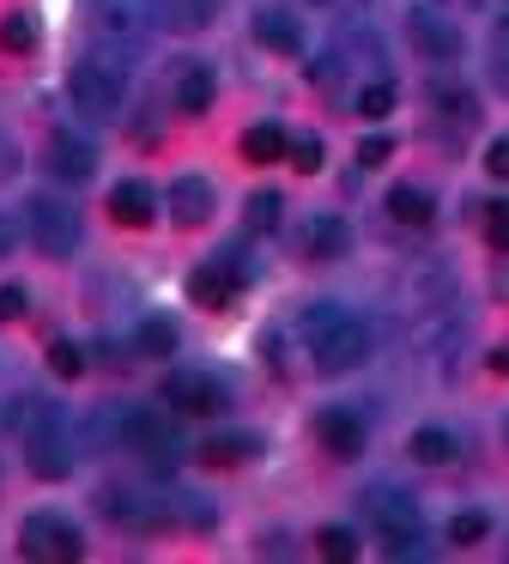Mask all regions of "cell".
I'll return each instance as SVG.
<instances>
[{
  "mask_svg": "<svg viewBox=\"0 0 509 564\" xmlns=\"http://www.w3.org/2000/svg\"><path fill=\"white\" fill-rule=\"evenodd\" d=\"M133 346H140L145 358H170V352H176V322H170V316H145L140 328H133Z\"/></svg>",
  "mask_w": 509,
  "mask_h": 564,
  "instance_id": "cb8c5ba5",
  "label": "cell"
},
{
  "mask_svg": "<svg viewBox=\"0 0 509 564\" xmlns=\"http://www.w3.org/2000/svg\"><path fill=\"white\" fill-rule=\"evenodd\" d=\"M491 370H497V377H509V346H497V352H491Z\"/></svg>",
  "mask_w": 509,
  "mask_h": 564,
  "instance_id": "ab89813d",
  "label": "cell"
},
{
  "mask_svg": "<svg viewBox=\"0 0 509 564\" xmlns=\"http://www.w3.org/2000/svg\"><path fill=\"white\" fill-rule=\"evenodd\" d=\"M491 79L509 91V19L497 25V37H491Z\"/></svg>",
  "mask_w": 509,
  "mask_h": 564,
  "instance_id": "d6a6232c",
  "label": "cell"
},
{
  "mask_svg": "<svg viewBox=\"0 0 509 564\" xmlns=\"http://www.w3.org/2000/svg\"><path fill=\"white\" fill-rule=\"evenodd\" d=\"M91 19L109 43H140L158 25V0H97Z\"/></svg>",
  "mask_w": 509,
  "mask_h": 564,
  "instance_id": "ba28073f",
  "label": "cell"
},
{
  "mask_svg": "<svg viewBox=\"0 0 509 564\" xmlns=\"http://www.w3.org/2000/svg\"><path fill=\"white\" fill-rule=\"evenodd\" d=\"M388 219H400V225H431V219H436V200L424 195V188H412V183H394V188H388Z\"/></svg>",
  "mask_w": 509,
  "mask_h": 564,
  "instance_id": "44dd1931",
  "label": "cell"
},
{
  "mask_svg": "<svg viewBox=\"0 0 509 564\" xmlns=\"http://www.w3.org/2000/svg\"><path fill=\"white\" fill-rule=\"evenodd\" d=\"M67 86H73V104L91 122H109L121 110V91H128V62H116V55H85V62H73Z\"/></svg>",
  "mask_w": 509,
  "mask_h": 564,
  "instance_id": "3957f363",
  "label": "cell"
},
{
  "mask_svg": "<svg viewBox=\"0 0 509 564\" xmlns=\"http://www.w3.org/2000/svg\"><path fill=\"white\" fill-rule=\"evenodd\" d=\"M121 437H128V449H140L145 462H170V443H176V431H170L164 413H152V406H133V413L121 419Z\"/></svg>",
  "mask_w": 509,
  "mask_h": 564,
  "instance_id": "8fae6325",
  "label": "cell"
},
{
  "mask_svg": "<svg viewBox=\"0 0 509 564\" xmlns=\"http://www.w3.org/2000/svg\"><path fill=\"white\" fill-rule=\"evenodd\" d=\"M310 79H315V86H334V79H339V62H315Z\"/></svg>",
  "mask_w": 509,
  "mask_h": 564,
  "instance_id": "8d00e7d4",
  "label": "cell"
},
{
  "mask_svg": "<svg viewBox=\"0 0 509 564\" xmlns=\"http://www.w3.org/2000/svg\"><path fill=\"white\" fill-rule=\"evenodd\" d=\"M315 546H322V558H358V540H351L346 528H322Z\"/></svg>",
  "mask_w": 509,
  "mask_h": 564,
  "instance_id": "1f68e13d",
  "label": "cell"
},
{
  "mask_svg": "<svg viewBox=\"0 0 509 564\" xmlns=\"http://www.w3.org/2000/svg\"><path fill=\"white\" fill-rule=\"evenodd\" d=\"M291 152V140H285V128L279 122H254L249 134H242V159L249 164H279Z\"/></svg>",
  "mask_w": 509,
  "mask_h": 564,
  "instance_id": "7402d4cb",
  "label": "cell"
},
{
  "mask_svg": "<svg viewBox=\"0 0 509 564\" xmlns=\"http://www.w3.org/2000/svg\"><path fill=\"white\" fill-rule=\"evenodd\" d=\"M254 43L273 50V55H303V25L285 7H261V13H254Z\"/></svg>",
  "mask_w": 509,
  "mask_h": 564,
  "instance_id": "5bb4252c",
  "label": "cell"
},
{
  "mask_svg": "<svg viewBox=\"0 0 509 564\" xmlns=\"http://www.w3.org/2000/svg\"><path fill=\"white\" fill-rule=\"evenodd\" d=\"M315 437H322V449L334 455V462H351V455H364V419L334 406V413L315 419Z\"/></svg>",
  "mask_w": 509,
  "mask_h": 564,
  "instance_id": "7c38bea8",
  "label": "cell"
},
{
  "mask_svg": "<svg viewBox=\"0 0 509 564\" xmlns=\"http://www.w3.org/2000/svg\"><path fill=\"white\" fill-rule=\"evenodd\" d=\"M24 231H31V243L43 249L48 261H67L73 249H79V213L55 195H36L31 207H24Z\"/></svg>",
  "mask_w": 509,
  "mask_h": 564,
  "instance_id": "5b68a950",
  "label": "cell"
},
{
  "mask_svg": "<svg viewBox=\"0 0 509 564\" xmlns=\"http://www.w3.org/2000/svg\"><path fill=\"white\" fill-rule=\"evenodd\" d=\"M303 340H310V358L322 370H351L370 352V334H364V322L351 316L346 304H310L303 310Z\"/></svg>",
  "mask_w": 509,
  "mask_h": 564,
  "instance_id": "6da1fadb",
  "label": "cell"
},
{
  "mask_svg": "<svg viewBox=\"0 0 509 564\" xmlns=\"http://www.w3.org/2000/svg\"><path fill=\"white\" fill-rule=\"evenodd\" d=\"M176 110L182 116H206V110H213V67H182V74H176Z\"/></svg>",
  "mask_w": 509,
  "mask_h": 564,
  "instance_id": "ffe728a7",
  "label": "cell"
},
{
  "mask_svg": "<svg viewBox=\"0 0 509 564\" xmlns=\"http://www.w3.org/2000/svg\"><path fill=\"white\" fill-rule=\"evenodd\" d=\"M249 285V268L242 261H206V268H194V280H188V297L201 310H225L230 297Z\"/></svg>",
  "mask_w": 509,
  "mask_h": 564,
  "instance_id": "9c48e42d",
  "label": "cell"
},
{
  "mask_svg": "<svg viewBox=\"0 0 509 564\" xmlns=\"http://www.w3.org/2000/svg\"><path fill=\"white\" fill-rule=\"evenodd\" d=\"M24 462H31L36 479H67L73 474V437H67L61 406H36V425H31V437H24Z\"/></svg>",
  "mask_w": 509,
  "mask_h": 564,
  "instance_id": "277c9868",
  "label": "cell"
},
{
  "mask_svg": "<svg viewBox=\"0 0 509 564\" xmlns=\"http://www.w3.org/2000/svg\"><path fill=\"white\" fill-rule=\"evenodd\" d=\"M485 243L491 249H509V200H485Z\"/></svg>",
  "mask_w": 509,
  "mask_h": 564,
  "instance_id": "83f0119b",
  "label": "cell"
},
{
  "mask_svg": "<svg viewBox=\"0 0 509 564\" xmlns=\"http://www.w3.org/2000/svg\"><path fill=\"white\" fill-rule=\"evenodd\" d=\"M12 243H19V231H12V219H7V213H0V261L12 256Z\"/></svg>",
  "mask_w": 509,
  "mask_h": 564,
  "instance_id": "f35d334b",
  "label": "cell"
},
{
  "mask_svg": "<svg viewBox=\"0 0 509 564\" xmlns=\"http://www.w3.org/2000/svg\"><path fill=\"white\" fill-rule=\"evenodd\" d=\"M0 50H7V55H31V50H36V25H31L24 13L0 19Z\"/></svg>",
  "mask_w": 509,
  "mask_h": 564,
  "instance_id": "484cf974",
  "label": "cell"
},
{
  "mask_svg": "<svg viewBox=\"0 0 509 564\" xmlns=\"http://www.w3.org/2000/svg\"><path fill=\"white\" fill-rule=\"evenodd\" d=\"M48 370H55L61 382L85 377V346L79 340H55V346H48Z\"/></svg>",
  "mask_w": 509,
  "mask_h": 564,
  "instance_id": "4316f807",
  "label": "cell"
},
{
  "mask_svg": "<svg viewBox=\"0 0 509 564\" xmlns=\"http://www.w3.org/2000/svg\"><path fill=\"white\" fill-rule=\"evenodd\" d=\"M351 110H358L364 122H382V116L394 110V86H388V79H370V86L358 91V104H351Z\"/></svg>",
  "mask_w": 509,
  "mask_h": 564,
  "instance_id": "d4e9b609",
  "label": "cell"
},
{
  "mask_svg": "<svg viewBox=\"0 0 509 564\" xmlns=\"http://www.w3.org/2000/svg\"><path fill=\"white\" fill-rule=\"evenodd\" d=\"M485 528H491V522H485V510H461L455 522H448V540H455V546H479Z\"/></svg>",
  "mask_w": 509,
  "mask_h": 564,
  "instance_id": "f1b7e54d",
  "label": "cell"
},
{
  "mask_svg": "<svg viewBox=\"0 0 509 564\" xmlns=\"http://www.w3.org/2000/svg\"><path fill=\"white\" fill-rule=\"evenodd\" d=\"M346 243H351V231H346V219H339V213H315V219L303 225V249H310L315 261L346 256Z\"/></svg>",
  "mask_w": 509,
  "mask_h": 564,
  "instance_id": "e0dca14e",
  "label": "cell"
},
{
  "mask_svg": "<svg viewBox=\"0 0 509 564\" xmlns=\"http://www.w3.org/2000/svg\"><path fill=\"white\" fill-rule=\"evenodd\" d=\"M24 310H31V297H24V285H0V322H19Z\"/></svg>",
  "mask_w": 509,
  "mask_h": 564,
  "instance_id": "836d02e7",
  "label": "cell"
},
{
  "mask_svg": "<svg viewBox=\"0 0 509 564\" xmlns=\"http://www.w3.org/2000/svg\"><path fill=\"white\" fill-rule=\"evenodd\" d=\"M91 147H85L79 134H55L48 140V171L55 176H67V183H85V176H91Z\"/></svg>",
  "mask_w": 509,
  "mask_h": 564,
  "instance_id": "ac0fdd59",
  "label": "cell"
},
{
  "mask_svg": "<svg viewBox=\"0 0 509 564\" xmlns=\"http://www.w3.org/2000/svg\"><path fill=\"white\" fill-rule=\"evenodd\" d=\"M12 171H19V152H12V140L0 134V176H12Z\"/></svg>",
  "mask_w": 509,
  "mask_h": 564,
  "instance_id": "74e56055",
  "label": "cell"
},
{
  "mask_svg": "<svg viewBox=\"0 0 509 564\" xmlns=\"http://www.w3.org/2000/svg\"><path fill=\"white\" fill-rule=\"evenodd\" d=\"M97 503H104V516H109L116 528H164V522H170V510L152 498V491H121V486H109Z\"/></svg>",
  "mask_w": 509,
  "mask_h": 564,
  "instance_id": "30bf717a",
  "label": "cell"
},
{
  "mask_svg": "<svg viewBox=\"0 0 509 564\" xmlns=\"http://www.w3.org/2000/svg\"><path fill=\"white\" fill-rule=\"evenodd\" d=\"M19 552L24 558H43V564H73V558H85V540H79V528H73L67 516L36 510L31 522H24V534H19Z\"/></svg>",
  "mask_w": 509,
  "mask_h": 564,
  "instance_id": "8992f818",
  "label": "cell"
},
{
  "mask_svg": "<svg viewBox=\"0 0 509 564\" xmlns=\"http://www.w3.org/2000/svg\"><path fill=\"white\" fill-rule=\"evenodd\" d=\"M249 231H279V195L273 188L249 195Z\"/></svg>",
  "mask_w": 509,
  "mask_h": 564,
  "instance_id": "f546056e",
  "label": "cell"
},
{
  "mask_svg": "<svg viewBox=\"0 0 509 564\" xmlns=\"http://www.w3.org/2000/svg\"><path fill=\"white\" fill-rule=\"evenodd\" d=\"M364 510H370L376 546H382L388 558H419L424 552V516H419V503H412V491L376 486L370 498H364Z\"/></svg>",
  "mask_w": 509,
  "mask_h": 564,
  "instance_id": "7a4b0ae2",
  "label": "cell"
},
{
  "mask_svg": "<svg viewBox=\"0 0 509 564\" xmlns=\"http://www.w3.org/2000/svg\"><path fill=\"white\" fill-rule=\"evenodd\" d=\"M388 152H394V140H388V134H364V140H358V159H364V164H382Z\"/></svg>",
  "mask_w": 509,
  "mask_h": 564,
  "instance_id": "e575fe53",
  "label": "cell"
},
{
  "mask_svg": "<svg viewBox=\"0 0 509 564\" xmlns=\"http://www.w3.org/2000/svg\"><path fill=\"white\" fill-rule=\"evenodd\" d=\"M291 171H297V176H315V171H322V140H315V134L291 140Z\"/></svg>",
  "mask_w": 509,
  "mask_h": 564,
  "instance_id": "4dcf8cb0",
  "label": "cell"
},
{
  "mask_svg": "<svg viewBox=\"0 0 509 564\" xmlns=\"http://www.w3.org/2000/svg\"><path fill=\"white\" fill-rule=\"evenodd\" d=\"M170 213H176V225H206L213 219V183H206V176H176Z\"/></svg>",
  "mask_w": 509,
  "mask_h": 564,
  "instance_id": "2e32d148",
  "label": "cell"
},
{
  "mask_svg": "<svg viewBox=\"0 0 509 564\" xmlns=\"http://www.w3.org/2000/svg\"><path fill=\"white\" fill-rule=\"evenodd\" d=\"M164 394H170V406H176L182 419H213V413L230 406V389L213 377V370H176V377L164 382Z\"/></svg>",
  "mask_w": 509,
  "mask_h": 564,
  "instance_id": "52a82bcc",
  "label": "cell"
},
{
  "mask_svg": "<svg viewBox=\"0 0 509 564\" xmlns=\"http://www.w3.org/2000/svg\"><path fill=\"white\" fill-rule=\"evenodd\" d=\"M109 219L145 231V225L158 219V195H152L145 183H116V188H109Z\"/></svg>",
  "mask_w": 509,
  "mask_h": 564,
  "instance_id": "9a60e30c",
  "label": "cell"
},
{
  "mask_svg": "<svg viewBox=\"0 0 509 564\" xmlns=\"http://www.w3.org/2000/svg\"><path fill=\"white\" fill-rule=\"evenodd\" d=\"M503 431H509V419H503Z\"/></svg>",
  "mask_w": 509,
  "mask_h": 564,
  "instance_id": "60d3db41",
  "label": "cell"
},
{
  "mask_svg": "<svg viewBox=\"0 0 509 564\" xmlns=\"http://www.w3.org/2000/svg\"><path fill=\"white\" fill-rule=\"evenodd\" d=\"M485 171H491V176H509V134L485 147Z\"/></svg>",
  "mask_w": 509,
  "mask_h": 564,
  "instance_id": "d590c367",
  "label": "cell"
},
{
  "mask_svg": "<svg viewBox=\"0 0 509 564\" xmlns=\"http://www.w3.org/2000/svg\"><path fill=\"white\" fill-rule=\"evenodd\" d=\"M254 449H261V437H249V431H237V437H206L201 467H242V462H254Z\"/></svg>",
  "mask_w": 509,
  "mask_h": 564,
  "instance_id": "d6986e66",
  "label": "cell"
},
{
  "mask_svg": "<svg viewBox=\"0 0 509 564\" xmlns=\"http://www.w3.org/2000/svg\"><path fill=\"white\" fill-rule=\"evenodd\" d=\"M407 449H412V462H419V467H448V462L461 455V449H455V437H448L443 425H419Z\"/></svg>",
  "mask_w": 509,
  "mask_h": 564,
  "instance_id": "603a6c76",
  "label": "cell"
},
{
  "mask_svg": "<svg viewBox=\"0 0 509 564\" xmlns=\"http://www.w3.org/2000/svg\"><path fill=\"white\" fill-rule=\"evenodd\" d=\"M412 37H419V50L431 55V62H455L461 55V31L448 25L436 7H419V13H412Z\"/></svg>",
  "mask_w": 509,
  "mask_h": 564,
  "instance_id": "4fadbf2b",
  "label": "cell"
}]
</instances>
